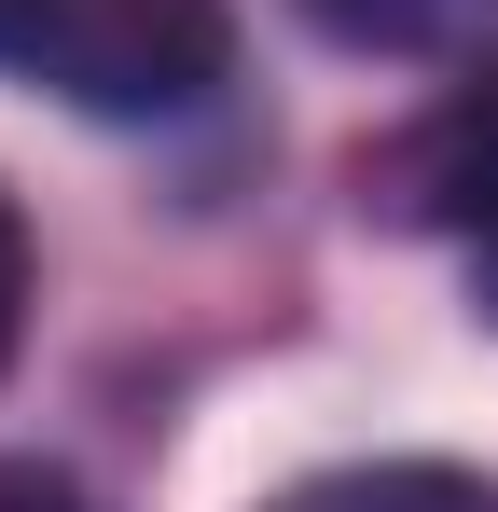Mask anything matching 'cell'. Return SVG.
<instances>
[{
  "label": "cell",
  "instance_id": "7a4b0ae2",
  "mask_svg": "<svg viewBox=\"0 0 498 512\" xmlns=\"http://www.w3.org/2000/svg\"><path fill=\"white\" fill-rule=\"evenodd\" d=\"M360 194H374L388 222L457 236L471 277H485V319H498V84H457L429 125H402L388 153H360Z\"/></svg>",
  "mask_w": 498,
  "mask_h": 512
},
{
  "label": "cell",
  "instance_id": "277c9868",
  "mask_svg": "<svg viewBox=\"0 0 498 512\" xmlns=\"http://www.w3.org/2000/svg\"><path fill=\"white\" fill-rule=\"evenodd\" d=\"M263 512H498V485L457 471V457H346V471L277 485Z\"/></svg>",
  "mask_w": 498,
  "mask_h": 512
},
{
  "label": "cell",
  "instance_id": "8992f818",
  "mask_svg": "<svg viewBox=\"0 0 498 512\" xmlns=\"http://www.w3.org/2000/svg\"><path fill=\"white\" fill-rule=\"evenodd\" d=\"M0 512H83V485L42 471V457H0Z\"/></svg>",
  "mask_w": 498,
  "mask_h": 512
},
{
  "label": "cell",
  "instance_id": "3957f363",
  "mask_svg": "<svg viewBox=\"0 0 498 512\" xmlns=\"http://www.w3.org/2000/svg\"><path fill=\"white\" fill-rule=\"evenodd\" d=\"M346 56H498V0H291Z\"/></svg>",
  "mask_w": 498,
  "mask_h": 512
},
{
  "label": "cell",
  "instance_id": "5b68a950",
  "mask_svg": "<svg viewBox=\"0 0 498 512\" xmlns=\"http://www.w3.org/2000/svg\"><path fill=\"white\" fill-rule=\"evenodd\" d=\"M28 333V222H14V194H0V360Z\"/></svg>",
  "mask_w": 498,
  "mask_h": 512
},
{
  "label": "cell",
  "instance_id": "6da1fadb",
  "mask_svg": "<svg viewBox=\"0 0 498 512\" xmlns=\"http://www.w3.org/2000/svg\"><path fill=\"white\" fill-rule=\"evenodd\" d=\"M0 70H28L97 125H166L236 70V14L222 0H0Z\"/></svg>",
  "mask_w": 498,
  "mask_h": 512
}]
</instances>
